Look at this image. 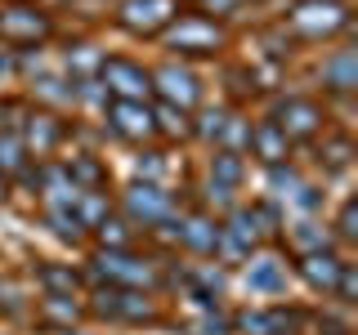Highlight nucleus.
<instances>
[{
    "instance_id": "nucleus-1",
    "label": "nucleus",
    "mask_w": 358,
    "mask_h": 335,
    "mask_svg": "<svg viewBox=\"0 0 358 335\" xmlns=\"http://www.w3.org/2000/svg\"><path fill=\"white\" fill-rule=\"evenodd\" d=\"M291 27L309 40H322V36H336V31L350 27V9L341 0H300L291 9Z\"/></svg>"
},
{
    "instance_id": "nucleus-2",
    "label": "nucleus",
    "mask_w": 358,
    "mask_h": 335,
    "mask_svg": "<svg viewBox=\"0 0 358 335\" xmlns=\"http://www.w3.org/2000/svg\"><path fill=\"white\" fill-rule=\"evenodd\" d=\"M99 76H103V89L117 94L121 103H143L152 94V72H143L130 59H103L99 63Z\"/></svg>"
},
{
    "instance_id": "nucleus-3",
    "label": "nucleus",
    "mask_w": 358,
    "mask_h": 335,
    "mask_svg": "<svg viewBox=\"0 0 358 335\" xmlns=\"http://www.w3.org/2000/svg\"><path fill=\"white\" fill-rule=\"evenodd\" d=\"M166 45L179 54H215L224 36H220V27L210 18H201V14H188V18H179L171 22V31H166Z\"/></svg>"
},
{
    "instance_id": "nucleus-4",
    "label": "nucleus",
    "mask_w": 358,
    "mask_h": 335,
    "mask_svg": "<svg viewBox=\"0 0 358 335\" xmlns=\"http://www.w3.org/2000/svg\"><path fill=\"white\" fill-rule=\"evenodd\" d=\"M117 14H121V27L139 31V36H152V31L175 22V0H121Z\"/></svg>"
},
{
    "instance_id": "nucleus-5",
    "label": "nucleus",
    "mask_w": 358,
    "mask_h": 335,
    "mask_svg": "<svg viewBox=\"0 0 358 335\" xmlns=\"http://www.w3.org/2000/svg\"><path fill=\"white\" fill-rule=\"evenodd\" d=\"M273 126L282 130L287 139H313V134L322 130V107L313 103V98H282Z\"/></svg>"
},
{
    "instance_id": "nucleus-6",
    "label": "nucleus",
    "mask_w": 358,
    "mask_h": 335,
    "mask_svg": "<svg viewBox=\"0 0 358 335\" xmlns=\"http://www.w3.org/2000/svg\"><path fill=\"white\" fill-rule=\"evenodd\" d=\"M152 89L166 98L171 107H179V112H188L201 98V81L188 67H179V63H171V67H162V72H152Z\"/></svg>"
},
{
    "instance_id": "nucleus-7",
    "label": "nucleus",
    "mask_w": 358,
    "mask_h": 335,
    "mask_svg": "<svg viewBox=\"0 0 358 335\" xmlns=\"http://www.w3.org/2000/svg\"><path fill=\"white\" fill-rule=\"evenodd\" d=\"M45 36H50V18H45L41 9H27V5L0 9V40H9V45H36Z\"/></svg>"
},
{
    "instance_id": "nucleus-8",
    "label": "nucleus",
    "mask_w": 358,
    "mask_h": 335,
    "mask_svg": "<svg viewBox=\"0 0 358 335\" xmlns=\"http://www.w3.org/2000/svg\"><path fill=\"white\" fill-rule=\"evenodd\" d=\"M94 277L121 282V286H148L152 268L143 260H134V255H126V251H103V255H94Z\"/></svg>"
},
{
    "instance_id": "nucleus-9",
    "label": "nucleus",
    "mask_w": 358,
    "mask_h": 335,
    "mask_svg": "<svg viewBox=\"0 0 358 335\" xmlns=\"http://www.w3.org/2000/svg\"><path fill=\"white\" fill-rule=\"evenodd\" d=\"M255 246H260V223H255L251 210H238V215L220 228V251L229 255V260H251Z\"/></svg>"
},
{
    "instance_id": "nucleus-10",
    "label": "nucleus",
    "mask_w": 358,
    "mask_h": 335,
    "mask_svg": "<svg viewBox=\"0 0 358 335\" xmlns=\"http://www.w3.org/2000/svg\"><path fill=\"white\" fill-rule=\"evenodd\" d=\"M126 215L134 223H162L171 215V197H166L157 184H134L126 193Z\"/></svg>"
},
{
    "instance_id": "nucleus-11",
    "label": "nucleus",
    "mask_w": 358,
    "mask_h": 335,
    "mask_svg": "<svg viewBox=\"0 0 358 335\" xmlns=\"http://www.w3.org/2000/svg\"><path fill=\"white\" fill-rule=\"evenodd\" d=\"M108 126L112 134H121V139H148V134L157 130L152 126V107H143V103H112L108 107Z\"/></svg>"
},
{
    "instance_id": "nucleus-12",
    "label": "nucleus",
    "mask_w": 358,
    "mask_h": 335,
    "mask_svg": "<svg viewBox=\"0 0 358 335\" xmlns=\"http://www.w3.org/2000/svg\"><path fill=\"white\" fill-rule=\"evenodd\" d=\"M341 268H345V260H336V251H313V255L300 260V277H305L313 290H331L336 277H341Z\"/></svg>"
},
{
    "instance_id": "nucleus-13",
    "label": "nucleus",
    "mask_w": 358,
    "mask_h": 335,
    "mask_svg": "<svg viewBox=\"0 0 358 335\" xmlns=\"http://www.w3.org/2000/svg\"><path fill=\"white\" fill-rule=\"evenodd\" d=\"M179 241H184L188 251H197V255H215L220 251V223L206 219V215H188L179 223Z\"/></svg>"
},
{
    "instance_id": "nucleus-14",
    "label": "nucleus",
    "mask_w": 358,
    "mask_h": 335,
    "mask_svg": "<svg viewBox=\"0 0 358 335\" xmlns=\"http://www.w3.org/2000/svg\"><path fill=\"white\" fill-rule=\"evenodd\" d=\"M246 148H251L255 156H260L264 165H278V161H282V156H287L291 139H287V134L273 126V121H260V126L251 130V139H246Z\"/></svg>"
},
{
    "instance_id": "nucleus-15",
    "label": "nucleus",
    "mask_w": 358,
    "mask_h": 335,
    "mask_svg": "<svg viewBox=\"0 0 358 335\" xmlns=\"http://www.w3.org/2000/svg\"><path fill=\"white\" fill-rule=\"evenodd\" d=\"M238 327L246 335H287L296 327V313L291 308H260V313H242Z\"/></svg>"
},
{
    "instance_id": "nucleus-16",
    "label": "nucleus",
    "mask_w": 358,
    "mask_h": 335,
    "mask_svg": "<svg viewBox=\"0 0 358 335\" xmlns=\"http://www.w3.org/2000/svg\"><path fill=\"white\" fill-rule=\"evenodd\" d=\"M246 286L260 290V295H278V290H287V268H282V260H273V255L255 260L251 268H246Z\"/></svg>"
},
{
    "instance_id": "nucleus-17",
    "label": "nucleus",
    "mask_w": 358,
    "mask_h": 335,
    "mask_svg": "<svg viewBox=\"0 0 358 335\" xmlns=\"http://www.w3.org/2000/svg\"><path fill=\"white\" fill-rule=\"evenodd\" d=\"M322 81L331 89H354L358 81V63H354V50H336L327 63H322Z\"/></svg>"
},
{
    "instance_id": "nucleus-18",
    "label": "nucleus",
    "mask_w": 358,
    "mask_h": 335,
    "mask_svg": "<svg viewBox=\"0 0 358 335\" xmlns=\"http://www.w3.org/2000/svg\"><path fill=\"white\" fill-rule=\"evenodd\" d=\"M67 179H72V184H81V193H94V188L108 184V170L94 161V156H72V165H67Z\"/></svg>"
},
{
    "instance_id": "nucleus-19",
    "label": "nucleus",
    "mask_w": 358,
    "mask_h": 335,
    "mask_svg": "<svg viewBox=\"0 0 358 335\" xmlns=\"http://www.w3.org/2000/svg\"><path fill=\"white\" fill-rule=\"evenodd\" d=\"M41 286H45V295H67L72 299L76 286H81V277H76L72 268H63V264H45L41 268Z\"/></svg>"
},
{
    "instance_id": "nucleus-20",
    "label": "nucleus",
    "mask_w": 358,
    "mask_h": 335,
    "mask_svg": "<svg viewBox=\"0 0 358 335\" xmlns=\"http://www.w3.org/2000/svg\"><path fill=\"white\" fill-rule=\"evenodd\" d=\"M59 121L54 117H31V126H27V134H22V148H36V152H50L54 143H59Z\"/></svg>"
},
{
    "instance_id": "nucleus-21",
    "label": "nucleus",
    "mask_w": 358,
    "mask_h": 335,
    "mask_svg": "<svg viewBox=\"0 0 358 335\" xmlns=\"http://www.w3.org/2000/svg\"><path fill=\"white\" fill-rule=\"evenodd\" d=\"M72 215L81 228H99V223L108 219V197L103 193H81L76 197V206H72Z\"/></svg>"
},
{
    "instance_id": "nucleus-22",
    "label": "nucleus",
    "mask_w": 358,
    "mask_h": 335,
    "mask_svg": "<svg viewBox=\"0 0 358 335\" xmlns=\"http://www.w3.org/2000/svg\"><path fill=\"white\" fill-rule=\"evenodd\" d=\"M210 179H215L220 188H238V179H242L238 152H215V161H210Z\"/></svg>"
},
{
    "instance_id": "nucleus-23",
    "label": "nucleus",
    "mask_w": 358,
    "mask_h": 335,
    "mask_svg": "<svg viewBox=\"0 0 358 335\" xmlns=\"http://www.w3.org/2000/svg\"><path fill=\"white\" fill-rule=\"evenodd\" d=\"M291 241H296L305 255H313V251H331V232L318 228V223H300V228L291 232Z\"/></svg>"
},
{
    "instance_id": "nucleus-24",
    "label": "nucleus",
    "mask_w": 358,
    "mask_h": 335,
    "mask_svg": "<svg viewBox=\"0 0 358 335\" xmlns=\"http://www.w3.org/2000/svg\"><path fill=\"white\" fill-rule=\"evenodd\" d=\"M27 148H22V134H0V170L5 174H14V170H22V161H27V156H22Z\"/></svg>"
},
{
    "instance_id": "nucleus-25",
    "label": "nucleus",
    "mask_w": 358,
    "mask_h": 335,
    "mask_svg": "<svg viewBox=\"0 0 358 335\" xmlns=\"http://www.w3.org/2000/svg\"><path fill=\"white\" fill-rule=\"evenodd\" d=\"M117 318H126V322H148V318H152V304L139 295V290H121V299H117Z\"/></svg>"
},
{
    "instance_id": "nucleus-26",
    "label": "nucleus",
    "mask_w": 358,
    "mask_h": 335,
    "mask_svg": "<svg viewBox=\"0 0 358 335\" xmlns=\"http://www.w3.org/2000/svg\"><path fill=\"white\" fill-rule=\"evenodd\" d=\"M268 184L278 188V197H296V193H300V174L291 170V165H282V161L268 165Z\"/></svg>"
},
{
    "instance_id": "nucleus-27",
    "label": "nucleus",
    "mask_w": 358,
    "mask_h": 335,
    "mask_svg": "<svg viewBox=\"0 0 358 335\" xmlns=\"http://www.w3.org/2000/svg\"><path fill=\"white\" fill-rule=\"evenodd\" d=\"M99 237H103L108 251H126V241H130V228L121 219H103L99 223Z\"/></svg>"
},
{
    "instance_id": "nucleus-28",
    "label": "nucleus",
    "mask_w": 358,
    "mask_h": 335,
    "mask_svg": "<svg viewBox=\"0 0 358 335\" xmlns=\"http://www.w3.org/2000/svg\"><path fill=\"white\" fill-rule=\"evenodd\" d=\"M152 126H157V130H171V134H184V130H188V121H184V112H179V107L162 103V107L152 112Z\"/></svg>"
},
{
    "instance_id": "nucleus-29",
    "label": "nucleus",
    "mask_w": 358,
    "mask_h": 335,
    "mask_svg": "<svg viewBox=\"0 0 358 335\" xmlns=\"http://www.w3.org/2000/svg\"><path fill=\"white\" fill-rule=\"evenodd\" d=\"M45 313H50L54 322H76V313H81V308H76L67 295H45Z\"/></svg>"
},
{
    "instance_id": "nucleus-30",
    "label": "nucleus",
    "mask_w": 358,
    "mask_h": 335,
    "mask_svg": "<svg viewBox=\"0 0 358 335\" xmlns=\"http://www.w3.org/2000/svg\"><path fill=\"white\" fill-rule=\"evenodd\" d=\"M134 170L143 174V184H157V179L166 174V161H162V152H143L139 161H134Z\"/></svg>"
},
{
    "instance_id": "nucleus-31",
    "label": "nucleus",
    "mask_w": 358,
    "mask_h": 335,
    "mask_svg": "<svg viewBox=\"0 0 358 335\" xmlns=\"http://www.w3.org/2000/svg\"><path fill=\"white\" fill-rule=\"evenodd\" d=\"M336 295H341L345 299V304H354V295H358V273H354V264H345L341 268V277H336Z\"/></svg>"
},
{
    "instance_id": "nucleus-32",
    "label": "nucleus",
    "mask_w": 358,
    "mask_h": 335,
    "mask_svg": "<svg viewBox=\"0 0 358 335\" xmlns=\"http://www.w3.org/2000/svg\"><path fill=\"white\" fill-rule=\"evenodd\" d=\"M50 223H54V232L59 237H81V223H76V215H67V210H50Z\"/></svg>"
},
{
    "instance_id": "nucleus-33",
    "label": "nucleus",
    "mask_w": 358,
    "mask_h": 335,
    "mask_svg": "<svg viewBox=\"0 0 358 335\" xmlns=\"http://www.w3.org/2000/svg\"><path fill=\"white\" fill-rule=\"evenodd\" d=\"M117 299H121V290H99V295H94V313H99V318H117Z\"/></svg>"
},
{
    "instance_id": "nucleus-34",
    "label": "nucleus",
    "mask_w": 358,
    "mask_h": 335,
    "mask_svg": "<svg viewBox=\"0 0 358 335\" xmlns=\"http://www.w3.org/2000/svg\"><path fill=\"white\" fill-rule=\"evenodd\" d=\"M224 139H229V143H246V139H251V126H246V121H238V117H229V121H224Z\"/></svg>"
},
{
    "instance_id": "nucleus-35",
    "label": "nucleus",
    "mask_w": 358,
    "mask_h": 335,
    "mask_svg": "<svg viewBox=\"0 0 358 335\" xmlns=\"http://www.w3.org/2000/svg\"><path fill=\"white\" fill-rule=\"evenodd\" d=\"M224 121H229L224 112H206V117H201V126H197V134H201V139H215V134L224 130Z\"/></svg>"
},
{
    "instance_id": "nucleus-36",
    "label": "nucleus",
    "mask_w": 358,
    "mask_h": 335,
    "mask_svg": "<svg viewBox=\"0 0 358 335\" xmlns=\"http://www.w3.org/2000/svg\"><path fill=\"white\" fill-rule=\"evenodd\" d=\"M197 335H229V322H224L220 313H206V318L197 322Z\"/></svg>"
},
{
    "instance_id": "nucleus-37",
    "label": "nucleus",
    "mask_w": 358,
    "mask_h": 335,
    "mask_svg": "<svg viewBox=\"0 0 358 335\" xmlns=\"http://www.w3.org/2000/svg\"><path fill=\"white\" fill-rule=\"evenodd\" d=\"M336 232H341V237H354V201H345V206H341V223H336Z\"/></svg>"
},
{
    "instance_id": "nucleus-38",
    "label": "nucleus",
    "mask_w": 358,
    "mask_h": 335,
    "mask_svg": "<svg viewBox=\"0 0 358 335\" xmlns=\"http://www.w3.org/2000/svg\"><path fill=\"white\" fill-rule=\"evenodd\" d=\"M318 201H322V197H318V188L300 184V193H296V206H300V210H318Z\"/></svg>"
},
{
    "instance_id": "nucleus-39",
    "label": "nucleus",
    "mask_w": 358,
    "mask_h": 335,
    "mask_svg": "<svg viewBox=\"0 0 358 335\" xmlns=\"http://www.w3.org/2000/svg\"><path fill=\"white\" fill-rule=\"evenodd\" d=\"M327 161H331V170H341V165L350 161V143H345V139L331 143V148H327Z\"/></svg>"
},
{
    "instance_id": "nucleus-40",
    "label": "nucleus",
    "mask_w": 358,
    "mask_h": 335,
    "mask_svg": "<svg viewBox=\"0 0 358 335\" xmlns=\"http://www.w3.org/2000/svg\"><path fill=\"white\" fill-rule=\"evenodd\" d=\"M67 63H76V67H81V72H90V67H99V59H94V54H90V45H81V50H76V54H67Z\"/></svg>"
},
{
    "instance_id": "nucleus-41",
    "label": "nucleus",
    "mask_w": 358,
    "mask_h": 335,
    "mask_svg": "<svg viewBox=\"0 0 358 335\" xmlns=\"http://www.w3.org/2000/svg\"><path fill=\"white\" fill-rule=\"evenodd\" d=\"M67 335H81V331H67Z\"/></svg>"
}]
</instances>
